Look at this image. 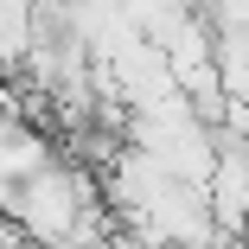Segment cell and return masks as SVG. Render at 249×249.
Returning <instances> with one entry per match:
<instances>
[{"instance_id":"2","label":"cell","mask_w":249,"mask_h":249,"mask_svg":"<svg viewBox=\"0 0 249 249\" xmlns=\"http://www.w3.org/2000/svg\"><path fill=\"white\" fill-rule=\"evenodd\" d=\"M205 205H211V224L243 236L249 224V141L243 147H217V166L205 179Z\"/></svg>"},{"instance_id":"1","label":"cell","mask_w":249,"mask_h":249,"mask_svg":"<svg viewBox=\"0 0 249 249\" xmlns=\"http://www.w3.org/2000/svg\"><path fill=\"white\" fill-rule=\"evenodd\" d=\"M83 205H89V185H83V179H77L71 166H32V173L19 179V192H13L19 230H26V236H32L38 249L64 243V236L77 230Z\"/></svg>"},{"instance_id":"3","label":"cell","mask_w":249,"mask_h":249,"mask_svg":"<svg viewBox=\"0 0 249 249\" xmlns=\"http://www.w3.org/2000/svg\"><path fill=\"white\" fill-rule=\"evenodd\" d=\"M243 249H249V236H243Z\"/></svg>"}]
</instances>
